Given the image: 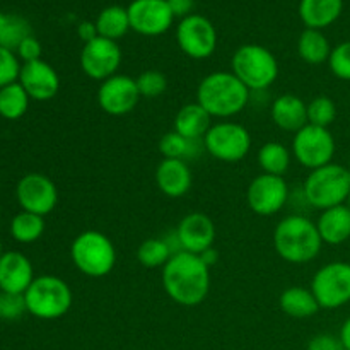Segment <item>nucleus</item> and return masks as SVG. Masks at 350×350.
<instances>
[{
  "label": "nucleus",
  "instance_id": "393cba45",
  "mask_svg": "<svg viewBox=\"0 0 350 350\" xmlns=\"http://www.w3.org/2000/svg\"><path fill=\"white\" fill-rule=\"evenodd\" d=\"M279 306L282 310V313H286L291 318H296V320H304V318L314 317L321 310L317 297L311 293V289L299 286L287 287L280 294Z\"/></svg>",
  "mask_w": 350,
  "mask_h": 350
},
{
  "label": "nucleus",
  "instance_id": "f03ea898",
  "mask_svg": "<svg viewBox=\"0 0 350 350\" xmlns=\"http://www.w3.org/2000/svg\"><path fill=\"white\" fill-rule=\"evenodd\" d=\"M252 91L232 72L219 70L205 75L197 88V103L217 120H231L245 111Z\"/></svg>",
  "mask_w": 350,
  "mask_h": 350
},
{
  "label": "nucleus",
  "instance_id": "39448f33",
  "mask_svg": "<svg viewBox=\"0 0 350 350\" xmlns=\"http://www.w3.org/2000/svg\"><path fill=\"white\" fill-rule=\"evenodd\" d=\"M70 258L75 269L91 279L109 275L116 265V248L101 231L88 229L75 236L70 245Z\"/></svg>",
  "mask_w": 350,
  "mask_h": 350
},
{
  "label": "nucleus",
  "instance_id": "cd10ccee",
  "mask_svg": "<svg viewBox=\"0 0 350 350\" xmlns=\"http://www.w3.org/2000/svg\"><path fill=\"white\" fill-rule=\"evenodd\" d=\"M293 152L282 142H267L258 149V164L263 173L284 176L289 171Z\"/></svg>",
  "mask_w": 350,
  "mask_h": 350
},
{
  "label": "nucleus",
  "instance_id": "c756f323",
  "mask_svg": "<svg viewBox=\"0 0 350 350\" xmlns=\"http://www.w3.org/2000/svg\"><path fill=\"white\" fill-rule=\"evenodd\" d=\"M29 94L19 81L0 89V116L5 120H19L29 108Z\"/></svg>",
  "mask_w": 350,
  "mask_h": 350
},
{
  "label": "nucleus",
  "instance_id": "4468645a",
  "mask_svg": "<svg viewBox=\"0 0 350 350\" xmlns=\"http://www.w3.org/2000/svg\"><path fill=\"white\" fill-rule=\"evenodd\" d=\"M137 81L126 74H115L101 82L98 89V105L106 115L125 116L135 109L140 101Z\"/></svg>",
  "mask_w": 350,
  "mask_h": 350
},
{
  "label": "nucleus",
  "instance_id": "c03bdc74",
  "mask_svg": "<svg viewBox=\"0 0 350 350\" xmlns=\"http://www.w3.org/2000/svg\"><path fill=\"white\" fill-rule=\"evenodd\" d=\"M338 338H340V344L344 350H350V317L344 321V325H342Z\"/></svg>",
  "mask_w": 350,
  "mask_h": 350
},
{
  "label": "nucleus",
  "instance_id": "9d476101",
  "mask_svg": "<svg viewBox=\"0 0 350 350\" xmlns=\"http://www.w3.org/2000/svg\"><path fill=\"white\" fill-rule=\"evenodd\" d=\"M311 293L321 310H338L350 303V263L332 262L317 270L311 279Z\"/></svg>",
  "mask_w": 350,
  "mask_h": 350
},
{
  "label": "nucleus",
  "instance_id": "a878e982",
  "mask_svg": "<svg viewBox=\"0 0 350 350\" xmlns=\"http://www.w3.org/2000/svg\"><path fill=\"white\" fill-rule=\"evenodd\" d=\"M204 150V140L185 139L174 130L164 133L163 139L159 140V152L163 154V159H181L190 163L197 159Z\"/></svg>",
  "mask_w": 350,
  "mask_h": 350
},
{
  "label": "nucleus",
  "instance_id": "423d86ee",
  "mask_svg": "<svg viewBox=\"0 0 350 350\" xmlns=\"http://www.w3.org/2000/svg\"><path fill=\"white\" fill-rule=\"evenodd\" d=\"M231 72L252 92H262L279 77V62L262 44H243L232 55Z\"/></svg>",
  "mask_w": 350,
  "mask_h": 350
},
{
  "label": "nucleus",
  "instance_id": "ddd939ff",
  "mask_svg": "<svg viewBox=\"0 0 350 350\" xmlns=\"http://www.w3.org/2000/svg\"><path fill=\"white\" fill-rule=\"evenodd\" d=\"M123 55L118 41L108 38H94L85 43L81 51V68L92 81H106L118 72Z\"/></svg>",
  "mask_w": 350,
  "mask_h": 350
},
{
  "label": "nucleus",
  "instance_id": "f257e3e1",
  "mask_svg": "<svg viewBox=\"0 0 350 350\" xmlns=\"http://www.w3.org/2000/svg\"><path fill=\"white\" fill-rule=\"evenodd\" d=\"M164 291L180 306L193 308L204 303L211 291V269L198 255L174 253L161 272Z\"/></svg>",
  "mask_w": 350,
  "mask_h": 350
},
{
  "label": "nucleus",
  "instance_id": "c85d7f7f",
  "mask_svg": "<svg viewBox=\"0 0 350 350\" xmlns=\"http://www.w3.org/2000/svg\"><path fill=\"white\" fill-rule=\"evenodd\" d=\"M96 29L101 38H108L113 41L122 40L130 29L129 10L123 9L122 5L106 7L96 19Z\"/></svg>",
  "mask_w": 350,
  "mask_h": 350
},
{
  "label": "nucleus",
  "instance_id": "7ed1b4c3",
  "mask_svg": "<svg viewBox=\"0 0 350 350\" xmlns=\"http://www.w3.org/2000/svg\"><path fill=\"white\" fill-rule=\"evenodd\" d=\"M273 248L284 262L304 265L320 255L323 241L318 232L317 222L301 214H293L284 217L275 226Z\"/></svg>",
  "mask_w": 350,
  "mask_h": 350
},
{
  "label": "nucleus",
  "instance_id": "0eeeda50",
  "mask_svg": "<svg viewBox=\"0 0 350 350\" xmlns=\"http://www.w3.org/2000/svg\"><path fill=\"white\" fill-rule=\"evenodd\" d=\"M27 313L40 320H58L70 311L74 294L64 279L55 275H41L33 280L24 293Z\"/></svg>",
  "mask_w": 350,
  "mask_h": 350
},
{
  "label": "nucleus",
  "instance_id": "2eb2a0df",
  "mask_svg": "<svg viewBox=\"0 0 350 350\" xmlns=\"http://www.w3.org/2000/svg\"><path fill=\"white\" fill-rule=\"evenodd\" d=\"M17 202L24 212L44 217L58 204L57 185L41 173H29L23 176L16 188Z\"/></svg>",
  "mask_w": 350,
  "mask_h": 350
},
{
  "label": "nucleus",
  "instance_id": "412c9836",
  "mask_svg": "<svg viewBox=\"0 0 350 350\" xmlns=\"http://www.w3.org/2000/svg\"><path fill=\"white\" fill-rule=\"evenodd\" d=\"M270 116L280 130L296 133L308 125V105L299 96L287 92L273 99Z\"/></svg>",
  "mask_w": 350,
  "mask_h": 350
},
{
  "label": "nucleus",
  "instance_id": "a19ab883",
  "mask_svg": "<svg viewBox=\"0 0 350 350\" xmlns=\"http://www.w3.org/2000/svg\"><path fill=\"white\" fill-rule=\"evenodd\" d=\"M171 10H173L174 17H187L191 14V9L195 5V0H167Z\"/></svg>",
  "mask_w": 350,
  "mask_h": 350
},
{
  "label": "nucleus",
  "instance_id": "58836bf2",
  "mask_svg": "<svg viewBox=\"0 0 350 350\" xmlns=\"http://www.w3.org/2000/svg\"><path fill=\"white\" fill-rule=\"evenodd\" d=\"M16 51H17V57H19L21 60H24V64H27V62L40 60L41 58V44H40V41L33 36V34H31V36H27L26 40H24L23 43L17 46Z\"/></svg>",
  "mask_w": 350,
  "mask_h": 350
},
{
  "label": "nucleus",
  "instance_id": "e433bc0d",
  "mask_svg": "<svg viewBox=\"0 0 350 350\" xmlns=\"http://www.w3.org/2000/svg\"><path fill=\"white\" fill-rule=\"evenodd\" d=\"M21 67L23 65L19 64V57L14 51L0 46V89L19 81Z\"/></svg>",
  "mask_w": 350,
  "mask_h": 350
},
{
  "label": "nucleus",
  "instance_id": "a211bd4d",
  "mask_svg": "<svg viewBox=\"0 0 350 350\" xmlns=\"http://www.w3.org/2000/svg\"><path fill=\"white\" fill-rule=\"evenodd\" d=\"M19 84L34 101H50L60 91V77L57 70L41 58L27 62L21 67Z\"/></svg>",
  "mask_w": 350,
  "mask_h": 350
},
{
  "label": "nucleus",
  "instance_id": "6ab92c4d",
  "mask_svg": "<svg viewBox=\"0 0 350 350\" xmlns=\"http://www.w3.org/2000/svg\"><path fill=\"white\" fill-rule=\"evenodd\" d=\"M33 263L19 252H5L0 256V291L24 294L33 284Z\"/></svg>",
  "mask_w": 350,
  "mask_h": 350
},
{
  "label": "nucleus",
  "instance_id": "c9c22d12",
  "mask_svg": "<svg viewBox=\"0 0 350 350\" xmlns=\"http://www.w3.org/2000/svg\"><path fill=\"white\" fill-rule=\"evenodd\" d=\"M328 67L337 79L350 81V41H344L332 50Z\"/></svg>",
  "mask_w": 350,
  "mask_h": 350
},
{
  "label": "nucleus",
  "instance_id": "dca6fc26",
  "mask_svg": "<svg viewBox=\"0 0 350 350\" xmlns=\"http://www.w3.org/2000/svg\"><path fill=\"white\" fill-rule=\"evenodd\" d=\"M126 10L130 29L142 36H161L173 26L174 14L167 0H133Z\"/></svg>",
  "mask_w": 350,
  "mask_h": 350
},
{
  "label": "nucleus",
  "instance_id": "ea45409f",
  "mask_svg": "<svg viewBox=\"0 0 350 350\" xmlns=\"http://www.w3.org/2000/svg\"><path fill=\"white\" fill-rule=\"evenodd\" d=\"M306 350H344L340 338L330 334H320L308 342Z\"/></svg>",
  "mask_w": 350,
  "mask_h": 350
},
{
  "label": "nucleus",
  "instance_id": "7c9ffc66",
  "mask_svg": "<svg viewBox=\"0 0 350 350\" xmlns=\"http://www.w3.org/2000/svg\"><path fill=\"white\" fill-rule=\"evenodd\" d=\"M31 34L29 23L23 16L0 12V46L14 51Z\"/></svg>",
  "mask_w": 350,
  "mask_h": 350
},
{
  "label": "nucleus",
  "instance_id": "20e7f679",
  "mask_svg": "<svg viewBox=\"0 0 350 350\" xmlns=\"http://www.w3.org/2000/svg\"><path fill=\"white\" fill-rule=\"evenodd\" d=\"M303 197L318 211L347 204L350 197V171L347 166L330 163L310 171L303 183Z\"/></svg>",
  "mask_w": 350,
  "mask_h": 350
},
{
  "label": "nucleus",
  "instance_id": "f3484780",
  "mask_svg": "<svg viewBox=\"0 0 350 350\" xmlns=\"http://www.w3.org/2000/svg\"><path fill=\"white\" fill-rule=\"evenodd\" d=\"M180 241L181 252L200 255L205 250L212 248L215 241V224L204 212H191L185 215L174 229Z\"/></svg>",
  "mask_w": 350,
  "mask_h": 350
},
{
  "label": "nucleus",
  "instance_id": "de8ad7c7",
  "mask_svg": "<svg viewBox=\"0 0 350 350\" xmlns=\"http://www.w3.org/2000/svg\"><path fill=\"white\" fill-rule=\"evenodd\" d=\"M347 167H349V171H350V159H349V166Z\"/></svg>",
  "mask_w": 350,
  "mask_h": 350
},
{
  "label": "nucleus",
  "instance_id": "4be33fe9",
  "mask_svg": "<svg viewBox=\"0 0 350 350\" xmlns=\"http://www.w3.org/2000/svg\"><path fill=\"white\" fill-rule=\"evenodd\" d=\"M317 228L323 245H344L350 239V207L344 204L321 211Z\"/></svg>",
  "mask_w": 350,
  "mask_h": 350
},
{
  "label": "nucleus",
  "instance_id": "72a5a7b5",
  "mask_svg": "<svg viewBox=\"0 0 350 350\" xmlns=\"http://www.w3.org/2000/svg\"><path fill=\"white\" fill-rule=\"evenodd\" d=\"M337 118V105L328 96H318L308 103V123L314 126L330 129Z\"/></svg>",
  "mask_w": 350,
  "mask_h": 350
},
{
  "label": "nucleus",
  "instance_id": "9b49d317",
  "mask_svg": "<svg viewBox=\"0 0 350 350\" xmlns=\"http://www.w3.org/2000/svg\"><path fill=\"white\" fill-rule=\"evenodd\" d=\"M176 41L187 57L193 60H205L212 57L217 48V31L207 17L190 14L178 24Z\"/></svg>",
  "mask_w": 350,
  "mask_h": 350
},
{
  "label": "nucleus",
  "instance_id": "1a4fd4ad",
  "mask_svg": "<svg viewBox=\"0 0 350 350\" xmlns=\"http://www.w3.org/2000/svg\"><path fill=\"white\" fill-rule=\"evenodd\" d=\"M335 139L330 129L314 126L308 123L293 137L291 152L293 157L306 170L313 171L334 163Z\"/></svg>",
  "mask_w": 350,
  "mask_h": 350
},
{
  "label": "nucleus",
  "instance_id": "b1692460",
  "mask_svg": "<svg viewBox=\"0 0 350 350\" xmlns=\"http://www.w3.org/2000/svg\"><path fill=\"white\" fill-rule=\"evenodd\" d=\"M212 126V116L195 103L181 106L180 111L174 116V132L190 140H204Z\"/></svg>",
  "mask_w": 350,
  "mask_h": 350
},
{
  "label": "nucleus",
  "instance_id": "aec40b11",
  "mask_svg": "<svg viewBox=\"0 0 350 350\" xmlns=\"http://www.w3.org/2000/svg\"><path fill=\"white\" fill-rule=\"evenodd\" d=\"M193 176L187 161L163 159L156 167V185L161 193L170 198H181L190 191Z\"/></svg>",
  "mask_w": 350,
  "mask_h": 350
},
{
  "label": "nucleus",
  "instance_id": "f704fd0d",
  "mask_svg": "<svg viewBox=\"0 0 350 350\" xmlns=\"http://www.w3.org/2000/svg\"><path fill=\"white\" fill-rule=\"evenodd\" d=\"M137 88L142 98L156 99L163 96L167 89V79L159 70H146L135 79Z\"/></svg>",
  "mask_w": 350,
  "mask_h": 350
},
{
  "label": "nucleus",
  "instance_id": "4c0bfd02",
  "mask_svg": "<svg viewBox=\"0 0 350 350\" xmlns=\"http://www.w3.org/2000/svg\"><path fill=\"white\" fill-rule=\"evenodd\" d=\"M27 311L24 294L0 293V318L7 321L19 320Z\"/></svg>",
  "mask_w": 350,
  "mask_h": 350
},
{
  "label": "nucleus",
  "instance_id": "5701e85b",
  "mask_svg": "<svg viewBox=\"0 0 350 350\" xmlns=\"http://www.w3.org/2000/svg\"><path fill=\"white\" fill-rule=\"evenodd\" d=\"M344 0H301L299 17L308 29H325L340 17Z\"/></svg>",
  "mask_w": 350,
  "mask_h": 350
},
{
  "label": "nucleus",
  "instance_id": "473e14b6",
  "mask_svg": "<svg viewBox=\"0 0 350 350\" xmlns=\"http://www.w3.org/2000/svg\"><path fill=\"white\" fill-rule=\"evenodd\" d=\"M173 256L170 245L164 238H149L140 243L137 250V260L146 269H163Z\"/></svg>",
  "mask_w": 350,
  "mask_h": 350
},
{
  "label": "nucleus",
  "instance_id": "2f4dec72",
  "mask_svg": "<svg viewBox=\"0 0 350 350\" xmlns=\"http://www.w3.org/2000/svg\"><path fill=\"white\" fill-rule=\"evenodd\" d=\"M44 232V219L31 212H19L10 221V234L17 243L29 245L38 241Z\"/></svg>",
  "mask_w": 350,
  "mask_h": 350
},
{
  "label": "nucleus",
  "instance_id": "bb28decb",
  "mask_svg": "<svg viewBox=\"0 0 350 350\" xmlns=\"http://www.w3.org/2000/svg\"><path fill=\"white\" fill-rule=\"evenodd\" d=\"M334 48L330 46V41L321 31L318 29H304L297 40V53L301 60L310 65H321L328 62Z\"/></svg>",
  "mask_w": 350,
  "mask_h": 350
},
{
  "label": "nucleus",
  "instance_id": "79ce46f5",
  "mask_svg": "<svg viewBox=\"0 0 350 350\" xmlns=\"http://www.w3.org/2000/svg\"><path fill=\"white\" fill-rule=\"evenodd\" d=\"M77 34L79 38L84 41V44L99 36L98 29H96V23H91V21H82V23L77 26Z\"/></svg>",
  "mask_w": 350,
  "mask_h": 350
},
{
  "label": "nucleus",
  "instance_id": "6e6552de",
  "mask_svg": "<svg viewBox=\"0 0 350 350\" xmlns=\"http://www.w3.org/2000/svg\"><path fill=\"white\" fill-rule=\"evenodd\" d=\"M252 135L241 123L221 120L204 137V149L221 163H239L252 150Z\"/></svg>",
  "mask_w": 350,
  "mask_h": 350
},
{
  "label": "nucleus",
  "instance_id": "37998d69",
  "mask_svg": "<svg viewBox=\"0 0 350 350\" xmlns=\"http://www.w3.org/2000/svg\"><path fill=\"white\" fill-rule=\"evenodd\" d=\"M198 256H200L202 262H204L205 265L208 267V269H212V267H214L215 263L219 262V252L214 248V246H212V248H208V250H205V252L200 253Z\"/></svg>",
  "mask_w": 350,
  "mask_h": 350
},
{
  "label": "nucleus",
  "instance_id": "a18cd8bd",
  "mask_svg": "<svg viewBox=\"0 0 350 350\" xmlns=\"http://www.w3.org/2000/svg\"><path fill=\"white\" fill-rule=\"evenodd\" d=\"M3 255V250H2V241H0V256Z\"/></svg>",
  "mask_w": 350,
  "mask_h": 350
},
{
  "label": "nucleus",
  "instance_id": "f8f14e48",
  "mask_svg": "<svg viewBox=\"0 0 350 350\" xmlns=\"http://www.w3.org/2000/svg\"><path fill=\"white\" fill-rule=\"evenodd\" d=\"M246 202L256 215H275L289 202V185L284 176L262 173L250 183L246 190Z\"/></svg>",
  "mask_w": 350,
  "mask_h": 350
},
{
  "label": "nucleus",
  "instance_id": "49530a36",
  "mask_svg": "<svg viewBox=\"0 0 350 350\" xmlns=\"http://www.w3.org/2000/svg\"><path fill=\"white\" fill-rule=\"evenodd\" d=\"M347 205L350 207V197H349V200H347Z\"/></svg>",
  "mask_w": 350,
  "mask_h": 350
}]
</instances>
